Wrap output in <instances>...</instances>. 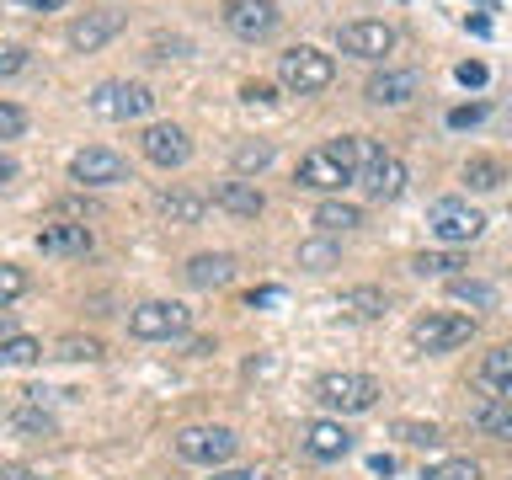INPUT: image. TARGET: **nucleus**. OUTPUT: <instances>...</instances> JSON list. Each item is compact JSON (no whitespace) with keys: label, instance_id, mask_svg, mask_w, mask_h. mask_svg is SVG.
Returning <instances> with one entry per match:
<instances>
[{"label":"nucleus","instance_id":"41","mask_svg":"<svg viewBox=\"0 0 512 480\" xmlns=\"http://www.w3.org/2000/svg\"><path fill=\"white\" fill-rule=\"evenodd\" d=\"M240 96H246V102L256 107V102H272V96H278V91H272L267 80H251V86H240Z\"/></svg>","mask_w":512,"mask_h":480},{"label":"nucleus","instance_id":"40","mask_svg":"<svg viewBox=\"0 0 512 480\" xmlns=\"http://www.w3.org/2000/svg\"><path fill=\"white\" fill-rule=\"evenodd\" d=\"M283 299H288L283 288H251V294H246L251 310H272V304H283Z\"/></svg>","mask_w":512,"mask_h":480},{"label":"nucleus","instance_id":"18","mask_svg":"<svg viewBox=\"0 0 512 480\" xmlns=\"http://www.w3.org/2000/svg\"><path fill=\"white\" fill-rule=\"evenodd\" d=\"M182 278L192 288H224V283L235 278V256L230 251H198V256H187Z\"/></svg>","mask_w":512,"mask_h":480},{"label":"nucleus","instance_id":"28","mask_svg":"<svg viewBox=\"0 0 512 480\" xmlns=\"http://www.w3.org/2000/svg\"><path fill=\"white\" fill-rule=\"evenodd\" d=\"M459 256L454 251H422V256H411V272L416 278H459Z\"/></svg>","mask_w":512,"mask_h":480},{"label":"nucleus","instance_id":"13","mask_svg":"<svg viewBox=\"0 0 512 480\" xmlns=\"http://www.w3.org/2000/svg\"><path fill=\"white\" fill-rule=\"evenodd\" d=\"M336 48L352 59H384L395 48V27L390 22H342L336 27Z\"/></svg>","mask_w":512,"mask_h":480},{"label":"nucleus","instance_id":"25","mask_svg":"<svg viewBox=\"0 0 512 480\" xmlns=\"http://www.w3.org/2000/svg\"><path fill=\"white\" fill-rule=\"evenodd\" d=\"M342 262V240L336 235H315V240H299V267H310V272H326Z\"/></svg>","mask_w":512,"mask_h":480},{"label":"nucleus","instance_id":"12","mask_svg":"<svg viewBox=\"0 0 512 480\" xmlns=\"http://www.w3.org/2000/svg\"><path fill=\"white\" fill-rule=\"evenodd\" d=\"M139 150H144L150 166L176 171V166H187V160H192V139H187V128H176V123H150L139 134Z\"/></svg>","mask_w":512,"mask_h":480},{"label":"nucleus","instance_id":"26","mask_svg":"<svg viewBox=\"0 0 512 480\" xmlns=\"http://www.w3.org/2000/svg\"><path fill=\"white\" fill-rule=\"evenodd\" d=\"M11 432H22V438H54V416L43 406H32V400H22L11 411Z\"/></svg>","mask_w":512,"mask_h":480},{"label":"nucleus","instance_id":"34","mask_svg":"<svg viewBox=\"0 0 512 480\" xmlns=\"http://www.w3.org/2000/svg\"><path fill=\"white\" fill-rule=\"evenodd\" d=\"M22 294H27V272L11 267V262H0V310H11Z\"/></svg>","mask_w":512,"mask_h":480},{"label":"nucleus","instance_id":"20","mask_svg":"<svg viewBox=\"0 0 512 480\" xmlns=\"http://www.w3.org/2000/svg\"><path fill=\"white\" fill-rule=\"evenodd\" d=\"M214 203L224 208V214H235V219H256L267 208V198H262V187H256V182H219Z\"/></svg>","mask_w":512,"mask_h":480},{"label":"nucleus","instance_id":"35","mask_svg":"<svg viewBox=\"0 0 512 480\" xmlns=\"http://www.w3.org/2000/svg\"><path fill=\"white\" fill-rule=\"evenodd\" d=\"M422 480H480V464L475 459H443V464H432Z\"/></svg>","mask_w":512,"mask_h":480},{"label":"nucleus","instance_id":"1","mask_svg":"<svg viewBox=\"0 0 512 480\" xmlns=\"http://www.w3.org/2000/svg\"><path fill=\"white\" fill-rule=\"evenodd\" d=\"M379 395H384V384H379L374 374H358V368H342V374H320V379H315L320 411H336V416L374 411Z\"/></svg>","mask_w":512,"mask_h":480},{"label":"nucleus","instance_id":"17","mask_svg":"<svg viewBox=\"0 0 512 480\" xmlns=\"http://www.w3.org/2000/svg\"><path fill=\"white\" fill-rule=\"evenodd\" d=\"M416 91H422V80H416L411 70H379V75L363 86V96H368L374 107H406Z\"/></svg>","mask_w":512,"mask_h":480},{"label":"nucleus","instance_id":"32","mask_svg":"<svg viewBox=\"0 0 512 480\" xmlns=\"http://www.w3.org/2000/svg\"><path fill=\"white\" fill-rule=\"evenodd\" d=\"M390 432L400 443H411V448H438L443 443V427H432V422H395Z\"/></svg>","mask_w":512,"mask_h":480},{"label":"nucleus","instance_id":"2","mask_svg":"<svg viewBox=\"0 0 512 480\" xmlns=\"http://www.w3.org/2000/svg\"><path fill=\"white\" fill-rule=\"evenodd\" d=\"M331 80H336L331 54H320V48H310V43H299V48H288V54H278V86H283V91L320 96Z\"/></svg>","mask_w":512,"mask_h":480},{"label":"nucleus","instance_id":"31","mask_svg":"<svg viewBox=\"0 0 512 480\" xmlns=\"http://www.w3.org/2000/svg\"><path fill=\"white\" fill-rule=\"evenodd\" d=\"M54 358H64V363H96V358H102V342H96V336H64V342L54 347Z\"/></svg>","mask_w":512,"mask_h":480},{"label":"nucleus","instance_id":"16","mask_svg":"<svg viewBox=\"0 0 512 480\" xmlns=\"http://www.w3.org/2000/svg\"><path fill=\"white\" fill-rule=\"evenodd\" d=\"M304 454H310V459H320V464H331V459H347L352 454V432L342 427V422H331V416H326V422H310V427H304Z\"/></svg>","mask_w":512,"mask_h":480},{"label":"nucleus","instance_id":"6","mask_svg":"<svg viewBox=\"0 0 512 480\" xmlns=\"http://www.w3.org/2000/svg\"><path fill=\"white\" fill-rule=\"evenodd\" d=\"M171 448L182 454L187 464H203V470H219V464H230L235 459V448H240V438L230 427H182L171 438Z\"/></svg>","mask_w":512,"mask_h":480},{"label":"nucleus","instance_id":"30","mask_svg":"<svg viewBox=\"0 0 512 480\" xmlns=\"http://www.w3.org/2000/svg\"><path fill=\"white\" fill-rule=\"evenodd\" d=\"M464 182L475 192H491V187L507 182V171H502V160H470V166H464Z\"/></svg>","mask_w":512,"mask_h":480},{"label":"nucleus","instance_id":"39","mask_svg":"<svg viewBox=\"0 0 512 480\" xmlns=\"http://www.w3.org/2000/svg\"><path fill=\"white\" fill-rule=\"evenodd\" d=\"M454 75H459V86H470V91H480V86H486V64H480V59H464Z\"/></svg>","mask_w":512,"mask_h":480},{"label":"nucleus","instance_id":"23","mask_svg":"<svg viewBox=\"0 0 512 480\" xmlns=\"http://www.w3.org/2000/svg\"><path fill=\"white\" fill-rule=\"evenodd\" d=\"M480 384L496 390L502 400H512V347H491L486 363H480Z\"/></svg>","mask_w":512,"mask_h":480},{"label":"nucleus","instance_id":"22","mask_svg":"<svg viewBox=\"0 0 512 480\" xmlns=\"http://www.w3.org/2000/svg\"><path fill=\"white\" fill-rule=\"evenodd\" d=\"M363 224V208L358 203H342V198H326L315 208V230L320 235H347V230H358Z\"/></svg>","mask_w":512,"mask_h":480},{"label":"nucleus","instance_id":"4","mask_svg":"<svg viewBox=\"0 0 512 480\" xmlns=\"http://www.w3.org/2000/svg\"><path fill=\"white\" fill-rule=\"evenodd\" d=\"M150 107H155V91L139 86V80H102V86L91 91V112L107 123H134Z\"/></svg>","mask_w":512,"mask_h":480},{"label":"nucleus","instance_id":"44","mask_svg":"<svg viewBox=\"0 0 512 480\" xmlns=\"http://www.w3.org/2000/svg\"><path fill=\"white\" fill-rule=\"evenodd\" d=\"M368 470H374V475H395V459L390 454H374V459H368Z\"/></svg>","mask_w":512,"mask_h":480},{"label":"nucleus","instance_id":"14","mask_svg":"<svg viewBox=\"0 0 512 480\" xmlns=\"http://www.w3.org/2000/svg\"><path fill=\"white\" fill-rule=\"evenodd\" d=\"M91 246H96V235H91V224H80V219H59V224H43L38 230L43 256H91Z\"/></svg>","mask_w":512,"mask_h":480},{"label":"nucleus","instance_id":"9","mask_svg":"<svg viewBox=\"0 0 512 480\" xmlns=\"http://www.w3.org/2000/svg\"><path fill=\"white\" fill-rule=\"evenodd\" d=\"M347 182H358V171L342 166L326 144H315V150L299 155V166H294V187H304V192H342Z\"/></svg>","mask_w":512,"mask_h":480},{"label":"nucleus","instance_id":"33","mask_svg":"<svg viewBox=\"0 0 512 480\" xmlns=\"http://www.w3.org/2000/svg\"><path fill=\"white\" fill-rule=\"evenodd\" d=\"M267 166H272V144H267V139H251V144H240V150H235V171H240V176L267 171Z\"/></svg>","mask_w":512,"mask_h":480},{"label":"nucleus","instance_id":"7","mask_svg":"<svg viewBox=\"0 0 512 480\" xmlns=\"http://www.w3.org/2000/svg\"><path fill=\"white\" fill-rule=\"evenodd\" d=\"M427 230L438 235L443 246H470V240H480V230H486V214L470 208L464 198H438L427 208Z\"/></svg>","mask_w":512,"mask_h":480},{"label":"nucleus","instance_id":"43","mask_svg":"<svg viewBox=\"0 0 512 480\" xmlns=\"http://www.w3.org/2000/svg\"><path fill=\"white\" fill-rule=\"evenodd\" d=\"M22 11H59V6H70V0H16Z\"/></svg>","mask_w":512,"mask_h":480},{"label":"nucleus","instance_id":"38","mask_svg":"<svg viewBox=\"0 0 512 480\" xmlns=\"http://www.w3.org/2000/svg\"><path fill=\"white\" fill-rule=\"evenodd\" d=\"M480 118H486V102H470V107H454V112H448V128H475Z\"/></svg>","mask_w":512,"mask_h":480},{"label":"nucleus","instance_id":"46","mask_svg":"<svg viewBox=\"0 0 512 480\" xmlns=\"http://www.w3.org/2000/svg\"><path fill=\"white\" fill-rule=\"evenodd\" d=\"M6 182H16V160L0 150V187H6Z\"/></svg>","mask_w":512,"mask_h":480},{"label":"nucleus","instance_id":"29","mask_svg":"<svg viewBox=\"0 0 512 480\" xmlns=\"http://www.w3.org/2000/svg\"><path fill=\"white\" fill-rule=\"evenodd\" d=\"M448 294H454L459 304H475V310H491L496 304V288L480 283V278H448Z\"/></svg>","mask_w":512,"mask_h":480},{"label":"nucleus","instance_id":"15","mask_svg":"<svg viewBox=\"0 0 512 480\" xmlns=\"http://www.w3.org/2000/svg\"><path fill=\"white\" fill-rule=\"evenodd\" d=\"M123 32V11H86L80 22H70V48L75 54H96L102 43H112Z\"/></svg>","mask_w":512,"mask_h":480},{"label":"nucleus","instance_id":"47","mask_svg":"<svg viewBox=\"0 0 512 480\" xmlns=\"http://www.w3.org/2000/svg\"><path fill=\"white\" fill-rule=\"evenodd\" d=\"M6 336H16V315L0 310V342H6Z\"/></svg>","mask_w":512,"mask_h":480},{"label":"nucleus","instance_id":"8","mask_svg":"<svg viewBox=\"0 0 512 480\" xmlns=\"http://www.w3.org/2000/svg\"><path fill=\"white\" fill-rule=\"evenodd\" d=\"M406 182H411V171H406V160H400V155L374 150L358 166V187H363V198H374V203H395L400 192H406Z\"/></svg>","mask_w":512,"mask_h":480},{"label":"nucleus","instance_id":"21","mask_svg":"<svg viewBox=\"0 0 512 480\" xmlns=\"http://www.w3.org/2000/svg\"><path fill=\"white\" fill-rule=\"evenodd\" d=\"M155 208H160V219H166V224H198L208 203L198 198V192H187V187H166L155 198Z\"/></svg>","mask_w":512,"mask_h":480},{"label":"nucleus","instance_id":"37","mask_svg":"<svg viewBox=\"0 0 512 480\" xmlns=\"http://www.w3.org/2000/svg\"><path fill=\"white\" fill-rule=\"evenodd\" d=\"M22 128H27V112L0 102V139H22Z\"/></svg>","mask_w":512,"mask_h":480},{"label":"nucleus","instance_id":"3","mask_svg":"<svg viewBox=\"0 0 512 480\" xmlns=\"http://www.w3.org/2000/svg\"><path fill=\"white\" fill-rule=\"evenodd\" d=\"M475 336V320L470 315H454V310H432L422 320H411V347L438 358V352H454Z\"/></svg>","mask_w":512,"mask_h":480},{"label":"nucleus","instance_id":"5","mask_svg":"<svg viewBox=\"0 0 512 480\" xmlns=\"http://www.w3.org/2000/svg\"><path fill=\"white\" fill-rule=\"evenodd\" d=\"M192 326V310L176 299H144L134 315H128V331L139 336V342H176V336H187Z\"/></svg>","mask_w":512,"mask_h":480},{"label":"nucleus","instance_id":"42","mask_svg":"<svg viewBox=\"0 0 512 480\" xmlns=\"http://www.w3.org/2000/svg\"><path fill=\"white\" fill-rule=\"evenodd\" d=\"M208 480H272V475H262V470H214Z\"/></svg>","mask_w":512,"mask_h":480},{"label":"nucleus","instance_id":"36","mask_svg":"<svg viewBox=\"0 0 512 480\" xmlns=\"http://www.w3.org/2000/svg\"><path fill=\"white\" fill-rule=\"evenodd\" d=\"M22 70H27V48L22 43H0V80H11Z\"/></svg>","mask_w":512,"mask_h":480},{"label":"nucleus","instance_id":"45","mask_svg":"<svg viewBox=\"0 0 512 480\" xmlns=\"http://www.w3.org/2000/svg\"><path fill=\"white\" fill-rule=\"evenodd\" d=\"M0 480H38V475H32L27 464H6V470H0Z\"/></svg>","mask_w":512,"mask_h":480},{"label":"nucleus","instance_id":"11","mask_svg":"<svg viewBox=\"0 0 512 480\" xmlns=\"http://www.w3.org/2000/svg\"><path fill=\"white\" fill-rule=\"evenodd\" d=\"M70 182H80V187H118V182H128V160L118 150L86 144V150L70 155Z\"/></svg>","mask_w":512,"mask_h":480},{"label":"nucleus","instance_id":"19","mask_svg":"<svg viewBox=\"0 0 512 480\" xmlns=\"http://www.w3.org/2000/svg\"><path fill=\"white\" fill-rule=\"evenodd\" d=\"M470 427L486 432V438H496V443H512V400H502V395L475 400V406H470Z\"/></svg>","mask_w":512,"mask_h":480},{"label":"nucleus","instance_id":"27","mask_svg":"<svg viewBox=\"0 0 512 480\" xmlns=\"http://www.w3.org/2000/svg\"><path fill=\"white\" fill-rule=\"evenodd\" d=\"M32 363H43V342H32L22 331L0 342V368H32Z\"/></svg>","mask_w":512,"mask_h":480},{"label":"nucleus","instance_id":"24","mask_svg":"<svg viewBox=\"0 0 512 480\" xmlns=\"http://www.w3.org/2000/svg\"><path fill=\"white\" fill-rule=\"evenodd\" d=\"M336 310L347 320H379L384 315V294L379 288H347V294H336Z\"/></svg>","mask_w":512,"mask_h":480},{"label":"nucleus","instance_id":"10","mask_svg":"<svg viewBox=\"0 0 512 480\" xmlns=\"http://www.w3.org/2000/svg\"><path fill=\"white\" fill-rule=\"evenodd\" d=\"M224 27L235 32V38H246V43H262V38H272L278 32V22H283V11L272 6V0H224Z\"/></svg>","mask_w":512,"mask_h":480}]
</instances>
